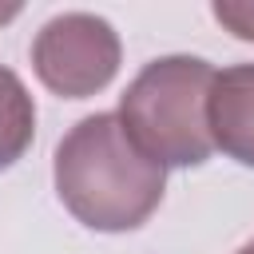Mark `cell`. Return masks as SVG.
Masks as SVG:
<instances>
[{
    "label": "cell",
    "instance_id": "obj_9",
    "mask_svg": "<svg viewBox=\"0 0 254 254\" xmlns=\"http://www.w3.org/2000/svg\"><path fill=\"white\" fill-rule=\"evenodd\" d=\"M250 250H254V242H250Z\"/></svg>",
    "mask_w": 254,
    "mask_h": 254
},
{
    "label": "cell",
    "instance_id": "obj_8",
    "mask_svg": "<svg viewBox=\"0 0 254 254\" xmlns=\"http://www.w3.org/2000/svg\"><path fill=\"white\" fill-rule=\"evenodd\" d=\"M238 254H254V250H250V246H242V250H238Z\"/></svg>",
    "mask_w": 254,
    "mask_h": 254
},
{
    "label": "cell",
    "instance_id": "obj_4",
    "mask_svg": "<svg viewBox=\"0 0 254 254\" xmlns=\"http://www.w3.org/2000/svg\"><path fill=\"white\" fill-rule=\"evenodd\" d=\"M206 123L214 151L242 167H254V64H234L214 71Z\"/></svg>",
    "mask_w": 254,
    "mask_h": 254
},
{
    "label": "cell",
    "instance_id": "obj_5",
    "mask_svg": "<svg viewBox=\"0 0 254 254\" xmlns=\"http://www.w3.org/2000/svg\"><path fill=\"white\" fill-rule=\"evenodd\" d=\"M32 139H36V103L24 79L0 64V171L20 163Z\"/></svg>",
    "mask_w": 254,
    "mask_h": 254
},
{
    "label": "cell",
    "instance_id": "obj_3",
    "mask_svg": "<svg viewBox=\"0 0 254 254\" xmlns=\"http://www.w3.org/2000/svg\"><path fill=\"white\" fill-rule=\"evenodd\" d=\"M123 60L119 32L95 12L52 16L32 40V67L40 83L64 99H87L103 91Z\"/></svg>",
    "mask_w": 254,
    "mask_h": 254
},
{
    "label": "cell",
    "instance_id": "obj_7",
    "mask_svg": "<svg viewBox=\"0 0 254 254\" xmlns=\"http://www.w3.org/2000/svg\"><path fill=\"white\" fill-rule=\"evenodd\" d=\"M20 16V4H4L0 8V24H8V20H16Z\"/></svg>",
    "mask_w": 254,
    "mask_h": 254
},
{
    "label": "cell",
    "instance_id": "obj_6",
    "mask_svg": "<svg viewBox=\"0 0 254 254\" xmlns=\"http://www.w3.org/2000/svg\"><path fill=\"white\" fill-rule=\"evenodd\" d=\"M210 16L238 40L254 44V0H218L210 8Z\"/></svg>",
    "mask_w": 254,
    "mask_h": 254
},
{
    "label": "cell",
    "instance_id": "obj_1",
    "mask_svg": "<svg viewBox=\"0 0 254 254\" xmlns=\"http://www.w3.org/2000/svg\"><path fill=\"white\" fill-rule=\"evenodd\" d=\"M52 179L67 214L103 234L139 230L167 190V171L131 143L115 111L83 115L60 139Z\"/></svg>",
    "mask_w": 254,
    "mask_h": 254
},
{
    "label": "cell",
    "instance_id": "obj_2",
    "mask_svg": "<svg viewBox=\"0 0 254 254\" xmlns=\"http://www.w3.org/2000/svg\"><path fill=\"white\" fill-rule=\"evenodd\" d=\"M214 67L198 56H163L151 60L119 95V123L131 143L167 167H202L214 151L206 99Z\"/></svg>",
    "mask_w": 254,
    "mask_h": 254
}]
</instances>
